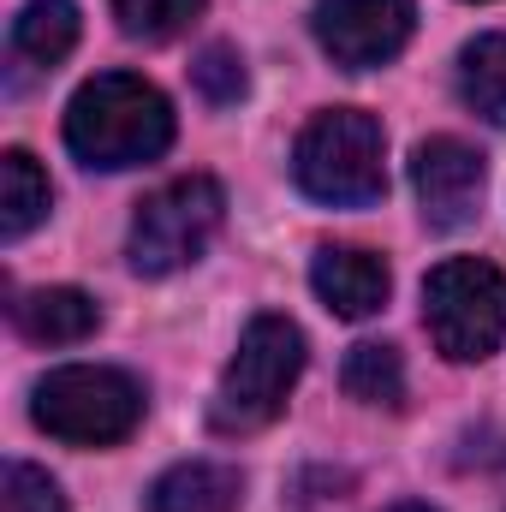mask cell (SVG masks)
<instances>
[{
  "mask_svg": "<svg viewBox=\"0 0 506 512\" xmlns=\"http://www.w3.org/2000/svg\"><path fill=\"white\" fill-rule=\"evenodd\" d=\"M173 143V108L155 84L131 78V72H102L90 78L72 108H66V149L84 167L102 173H126L155 161Z\"/></svg>",
  "mask_w": 506,
  "mask_h": 512,
  "instance_id": "cell-1",
  "label": "cell"
},
{
  "mask_svg": "<svg viewBox=\"0 0 506 512\" xmlns=\"http://www.w3.org/2000/svg\"><path fill=\"white\" fill-rule=\"evenodd\" d=\"M12 322H18V334L36 340V346H78V340L96 334L102 310H96V298L78 292V286H36V292H24V298L12 304Z\"/></svg>",
  "mask_w": 506,
  "mask_h": 512,
  "instance_id": "cell-10",
  "label": "cell"
},
{
  "mask_svg": "<svg viewBox=\"0 0 506 512\" xmlns=\"http://www.w3.org/2000/svg\"><path fill=\"white\" fill-rule=\"evenodd\" d=\"M245 477L215 459H185L149 483V512H239Z\"/></svg>",
  "mask_w": 506,
  "mask_h": 512,
  "instance_id": "cell-11",
  "label": "cell"
},
{
  "mask_svg": "<svg viewBox=\"0 0 506 512\" xmlns=\"http://www.w3.org/2000/svg\"><path fill=\"white\" fill-rule=\"evenodd\" d=\"M310 286H316V298H322L334 316L364 322V316H376L381 304H387L393 274H387V262H381L376 251H364V245H322L316 262H310Z\"/></svg>",
  "mask_w": 506,
  "mask_h": 512,
  "instance_id": "cell-9",
  "label": "cell"
},
{
  "mask_svg": "<svg viewBox=\"0 0 506 512\" xmlns=\"http://www.w3.org/2000/svg\"><path fill=\"white\" fill-rule=\"evenodd\" d=\"M191 84H197L209 102H221V108H227V102H239V96H245V84H251V78H245V60H239V48H227V42H209V48L197 54V66H191Z\"/></svg>",
  "mask_w": 506,
  "mask_h": 512,
  "instance_id": "cell-18",
  "label": "cell"
},
{
  "mask_svg": "<svg viewBox=\"0 0 506 512\" xmlns=\"http://www.w3.org/2000/svg\"><path fill=\"white\" fill-rule=\"evenodd\" d=\"M0 512H66V495L48 471L12 459L6 465V483H0Z\"/></svg>",
  "mask_w": 506,
  "mask_h": 512,
  "instance_id": "cell-17",
  "label": "cell"
},
{
  "mask_svg": "<svg viewBox=\"0 0 506 512\" xmlns=\"http://www.w3.org/2000/svg\"><path fill=\"white\" fill-rule=\"evenodd\" d=\"M298 376H304V334H298V322H286V316H251V328L239 334V352L221 370L209 423L221 435H256V429H268L286 411Z\"/></svg>",
  "mask_w": 506,
  "mask_h": 512,
  "instance_id": "cell-3",
  "label": "cell"
},
{
  "mask_svg": "<svg viewBox=\"0 0 506 512\" xmlns=\"http://www.w3.org/2000/svg\"><path fill=\"white\" fill-rule=\"evenodd\" d=\"M459 102L489 120V126H506V36H477L465 42L459 54Z\"/></svg>",
  "mask_w": 506,
  "mask_h": 512,
  "instance_id": "cell-14",
  "label": "cell"
},
{
  "mask_svg": "<svg viewBox=\"0 0 506 512\" xmlns=\"http://www.w3.org/2000/svg\"><path fill=\"white\" fill-rule=\"evenodd\" d=\"M292 179L328 209H364L387 191V131L364 108H328L292 143Z\"/></svg>",
  "mask_w": 506,
  "mask_h": 512,
  "instance_id": "cell-2",
  "label": "cell"
},
{
  "mask_svg": "<svg viewBox=\"0 0 506 512\" xmlns=\"http://www.w3.org/2000/svg\"><path fill=\"white\" fill-rule=\"evenodd\" d=\"M78 48V6L72 0H24L12 18V60L60 66Z\"/></svg>",
  "mask_w": 506,
  "mask_h": 512,
  "instance_id": "cell-12",
  "label": "cell"
},
{
  "mask_svg": "<svg viewBox=\"0 0 506 512\" xmlns=\"http://www.w3.org/2000/svg\"><path fill=\"white\" fill-rule=\"evenodd\" d=\"M387 512H435V507H423V501H399V507H387Z\"/></svg>",
  "mask_w": 506,
  "mask_h": 512,
  "instance_id": "cell-19",
  "label": "cell"
},
{
  "mask_svg": "<svg viewBox=\"0 0 506 512\" xmlns=\"http://www.w3.org/2000/svg\"><path fill=\"white\" fill-rule=\"evenodd\" d=\"M221 221H227V191L209 173H191V179H173V185L149 191L131 215V239H126L131 268L155 274V280L191 268L215 245Z\"/></svg>",
  "mask_w": 506,
  "mask_h": 512,
  "instance_id": "cell-6",
  "label": "cell"
},
{
  "mask_svg": "<svg viewBox=\"0 0 506 512\" xmlns=\"http://www.w3.org/2000/svg\"><path fill=\"white\" fill-rule=\"evenodd\" d=\"M30 417L66 447H114L143 423V387L114 364H66L36 382Z\"/></svg>",
  "mask_w": 506,
  "mask_h": 512,
  "instance_id": "cell-4",
  "label": "cell"
},
{
  "mask_svg": "<svg viewBox=\"0 0 506 512\" xmlns=\"http://www.w3.org/2000/svg\"><path fill=\"white\" fill-rule=\"evenodd\" d=\"M48 203H54V191H48V173L36 167V155L6 149L0 155V239L18 245L48 215Z\"/></svg>",
  "mask_w": 506,
  "mask_h": 512,
  "instance_id": "cell-13",
  "label": "cell"
},
{
  "mask_svg": "<svg viewBox=\"0 0 506 512\" xmlns=\"http://www.w3.org/2000/svg\"><path fill=\"white\" fill-rule=\"evenodd\" d=\"M423 322L441 358L483 364L506 346V274L483 256H447L423 280Z\"/></svg>",
  "mask_w": 506,
  "mask_h": 512,
  "instance_id": "cell-5",
  "label": "cell"
},
{
  "mask_svg": "<svg viewBox=\"0 0 506 512\" xmlns=\"http://www.w3.org/2000/svg\"><path fill=\"white\" fill-rule=\"evenodd\" d=\"M114 18L131 42H173L203 18V0H114Z\"/></svg>",
  "mask_w": 506,
  "mask_h": 512,
  "instance_id": "cell-16",
  "label": "cell"
},
{
  "mask_svg": "<svg viewBox=\"0 0 506 512\" xmlns=\"http://www.w3.org/2000/svg\"><path fill=\"white\" fill-rule=\"evenodd\" d=\"M310 24H316V42L334 66L370 72V66H387L411 42L417 6L411 0H316Z\"/></svg>",
  "mask_w": 506,
  "mask_h": 512,
  "instance_id": "cell-7",
  "label": "cell"
},
{
  "mask_svg": "<svg viewBox=\"0 0 506 512\" xmlns=\"http://www.w3.org/2000/svg\"><path fill=\"white\" fill-rule=\"evenodd\" d=\"M483 179H489L483 155H477L471 143H459V137H429V143H417V155H411L417 209H423V221H429L435 233H453V227H465V221L477 215Z\"/></svg>",
  "mask_w": 506,
  "mask_h": 512,
  "instance_id": "cell-8",
  "label": "cell"
},
{
  "mask_svg": "<svg viewBox=\"0 0 506 512\" xmlns=\"http://www.w3.org/2000/svg\"><path fill=\"white\" fill-rule=\"evenodd\" d=\"M340 382H346V393H352L358 405H381V411H399V405H405V364H399V352L381 346V340H364V346L346 352Z\"/></svg>",
  "mask_w": 506,
  "mask_h": 512,
  "instance_id": "cell-15",
  "label": "cell"
}]
</instances>
